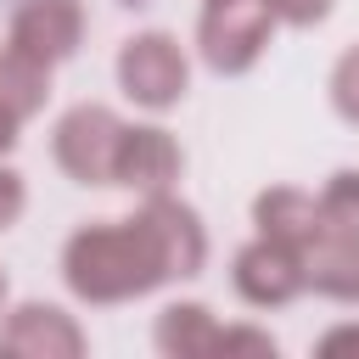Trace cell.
<instances>
[{
	"label": "cell",
	"mask_w": 359,
	"mask_h": 359,
	"mask_svg": "<svg viewBox=\"0 0 359 359\" xmlns=\"http://www.w3.org/2000/svg\"><path fill=\"white\" fill-rule=\"evenodd\" d=\"M62 275L84 303H123V297H140L157 280H168V269H163L151 236L140 230V219L84 224L62 252Z\"/></svg>",
	"instance_id": "6da1fadb"
},
{
	"label": "cell",
	"mask_w": 359,
	"mask_h": 359,
	"mask_svg": "<svg viewBox=\"0 0 359 359\" xmlns=\"http://www.w3.org/2000/svg\"><path fill=\"white\" fill-rule=\"evenodd\" d=\"M275 22H280V17L269 11V0H208L202 28H196L202 62H208L213 73H247V67L264 56Z\"/></svg>",
	"instance_id": "7a4b0ae2"
},
{
	"label": "cell",
	"mask_w": 359,
	"mask_h": 359,
	"mask_svg": "<svg viewBox=\"0 0 359 359\" xmlns=\"http://www.w3.org/2000/svg\"><path fill=\"white\" fill-rule=\"evenodd\" d=\"M129 123H118V112L84 101L56 123V163L79 180V185H112L118 168V140Z\"/></svg>",
	"instance_id": "3957f363"
},
{
	"label": "cell",
	"mask_w": 359,
	"mask_h": 359,
	"mask_svg": "<svg viewBox=\"0 0 359 359\" xmlns=\"http://www.w3.org/2000/svg\"><path fill=\"white\" fill-rule=\"evenodd\" d=\"M185 79H191V67H185V50L174 34H135L118 50V84L140 107H157V112L174 107L185 95Z\"/></svg>",
	"instance_id": "277c9868"
},
{
	"label": "cell",
	"mask_w": 359,
	"mask_h": 359,
	"mask_svg": "<svg viewBox=\"0 0 359 359\" xmlns=\"http://www.w3.org/2000/svg\"><path fill=\"white\" fill-rule=\"evenodd\" d=\"M135 219H140V230L151 236L168 280H174V275H202V264H208V236H202V224H196V213H191L185 202H174L168 191H157V196H146V208H140Z\"/></svg>",
	"instance_id": "5b68a950"
},
{
	"label": "cell",
	"mask_w": 359,
	"mask_h": 359,
	"mask_svg": "<svg viewBox=\"0 0 359 359\" xmlns=\"http://www.w3.org/2000/svg\"><path fill=\"white\" fill-rule=\"evenodd\" d=\"M236 292L252 303V309H280L303 292V252L258 236L252 247L236 252Z\"/></svg>",
	"instance_id": "8992f818"
},
{
	"label": "cell",
	"mask_w": 359,
	"mask_h": 359,
	"mask_svg": "<svg viewBox=\"0 0 359 359\" xmlns=\"http://www.w3.org/2000/svg\"><path fill=\"white\" fill-rule=\"evenodd\" d=\"M79 34H84L79 0H22L11 17V45H22L28 56H39L50 67L79 50Z\"/></svg>",
	"instance_id": "52a82bcc"
},
{
	"label": "cell",
	"mask_w": 359,
	"mask_h": 359,
	"mask_svg": "<svg viewBox=\"0 0 359 359\" xmlns=\"http://www.w3.org/2000/svg\"><path fill=\"white\" fill-rule=\"evenodd\" d=\"M174 180H180V146L168 140V129H123L112 185H129L140 196H157Z\"/></svg>",
	"instance_id": "ba28073f"
},
{
	"label": "cell",
	"mask_w": 359,
	"mask_h": 359,
	"mask_svg": "<svg viewBox=\"0 0 359 359\" xmlns=\"http://www.w3.org/2000/svg\"><path fill=\"white\" fill-rule=\"evenodd\" d=\"M0 342H6V353H22V359H79L84 353V331L50 303H22L6 320Z\"/></svg>",
	"instance_id": "9c48e42d"
},
{
	"label": "cell",
	"mask_w": 359,
	"mask_h": 359,
	"mask_svg": "<svg viewBox=\"0 0 359 359\" xmlns=\"http://www.w3.org/2000/svg\"><path fill=\"white\" fill-rule=\"evenodd\" d=\"M252 224L258 236L292 247V252H309L320 236H325V219H320V202L309 191H292V185H275L252 202Z\"/></svg>",
	"instance_id": "30bf717a"
},
{
	"label": "cell",
	"mask_w": 359,
	"mask_h": 359,
	"mask_svg": "<svg viewBox=\"0 0 359 359\" xmlns=\"http://www.w3.org/2000/svg\"><path fill=\"white\" fill-rule=\"evenodd\" d=\"M303 286H314L325 297H342V303H359V241L325 230L303 252Z\"/></svg>",
	"instance_id": "8fae6325"
},
{
	"label": "cell",
	"mask_w": 359,
	"mask_h": 359,
	"mask_svg": "<svg viewBox=\"0 0 359 359\" xmlns=\"http://www.w3.org/2000/svg\"><path fill=\"white\" fill-rule=\"evenodd\" d=\"M219 320L202 303H168L157 314V348L168 359H213L219 353Z\"/></svg>",
	"instance_id": "7c38bea8"
},
{
	"label": "cell",
	"mask_w": 359,
	"mask_h": 359,
	"mask_svg": "<svg viewBox=\"0 0 359 359\" xmlns=\"http://www.w3.org/2000/svg\"><path fill=\"white\" fill-rule=\"evenodd\" d=\"M50 95V62L28 56L22 45H6L0 50V107L17 112V118H34Z\"/></svg>",
	"instance_id": "4fadbf2b"
},
{
	"label": "cell",
	"mask_w": 359,
	"mask_h": 359,
	"mask_svg": "<svg viewBox=\"0 0 359 359\" xmlns=\"http://www.w3.org/2000/svg\"><path fill=\"white\" fill-rule=\"evenodd\" d=\"M320 219H325L331 236H353L359 241V174L353 168L331 174V185L320 191Z\"/></svg>",
	"instance_id": "5bb4252c"
},
{
	"label": "cell",
	"mask_w": 359,
	"mask_h": 359,
	"mask_svg": "<svg viewBox=\"0 0 359 359\" xmlns=\"http://www.w3.org/2000/svg\"><path fill=\"white\" fill-rule=\"evenodd\" d=\"M331 101H337V112H342L348 123H359V45L342 50V62H337V73H331Z\"/></svg>",
	"instance_id": "9a60e30c"
},
{
	"label": "cell",
	"mask_w": 359,
	"mask_h": 359,
	"mask_svg": "<svg viewBox=\"0 0 359 359\" xmlns=\"http://www.w3.org/2000/svg\"><path fill=\"white\" fill-rule=\"evenodd\" d=\"M219 353L230 359V353H275V337L269 331H252V325H230V331H219Z\"/></svg>",
	"instance_id": "2e32d148"
},
{
	"label": "cell",
	"mask_w": 359,
	"mask_h": 359,
	"mask_svg": "<svg viewBox=\"0 0 359 359\" xmlns=\"http://www.w3.org/2000/svg\"><path fill=\"white\" fill-rule=\"evenodd\" d=\"M22 208H28V191H22V174H11V168H0V230H11V224L22 219Z\"/></svg>",
	"instance_id": "e0dca14e"
},
{
	"label": "cell",
	"mask_w": 359,
	"mask_h": 359,
	"mask_svg": "<svg viewBox=\"0 0 359 359\" xmlns=\"http://www.w3.org/2000/svg\"><path fill=\"white\" fill-rule=\"evenodd\" d=\"M269 11L280 22H292V28H309V22H320L331 11V0H269Z\"/></svg>",
	"instance_id": "ac0fdd59"
},
{
	"label": "cell",
	"mask_w": 359,
	"mask_h": 359,
	"mask_svg": "<svg viewBox=\"0 0 359 359\" xmlns=\"http://www.w3.org/2000/svg\"><path fill=\"white\" fill-rule=\"evenodd\" d=\"M320 353H325V359H337V353H359V325H337V331H325V337H320Z\"/></svg>",
	"instance_id": "d6986e66"
},
{
	"label": "cell",
	"mask_w": 359,
	"mask_h": 359,
	"mask_svg": "<svg viewBox=\"0 0 359 359\" xmlns=\"http://www.w3.org/2000/svg\"><path fill=\"white\" fill-rule=\"evenodd\" d=\"M17 123H22V118L0 107V151H11V146H17Z\"/></svg>",
	"instance_id": "ffe728a7"
},
{
	"label": "cell",
	"mask_w": 359,
	"mask_h": 359,
	"mask_svg": "<svg viewBox=\"0 0 359 359\" xmlns=\"http://www.w3.org/2000/svg\"><path fill=\"white\" fill-rule=\"evenodd\" d=\"M0 303H6V275H0Z\"/></svg>",
	"instance_id": "44dd1931"
}]
</instances>
